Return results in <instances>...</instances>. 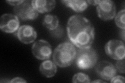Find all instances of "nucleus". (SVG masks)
I'll return each mask as SVG.
<instances>
[{"label":"nucleus","mask_w":125,"mask_h":83,"mask_svg":"<svg viewBox=\"0 0 125 83\" xmlns=\"http://www.w3.org/2000/svg\"><path fill=\"white\" fill-rule=\"evenodd\" d=\"M67 30L70 41L78 48L91 47L94 39V27L87 18L79 15L72 16L68 21Z\"/></svg>","instance_id":"obj_1"},{"label":"nucleus","mask_w":125,"mask_h":83,"mask_svg":"<svg viewBox=\"0 0 125 83\" xmlns=\"http://www.w3.org/2000/svg\"><path fill=\"white\" fill-rule=\"evenodd\" d=\"M77 50L72 43L65 42L58 45L53 53V61L61 68L71 65L75 61Z\"/></svg>","instance_id":"obj_2"},{"label":"nucleus","mask_w":125,"mask_h":83,"mask_svg":"<svg viewBox=\"0 0 125 83\" xmlns=\"http://www.w3.org/2000/svg\"><path fill=\"white\" fill-rule=\"evenodd\" d=\"M98 60L96 51L91 47L79 48L77 51L75 58L76 64L81 70L90 69L96 64Z\"/></svg>","instance_id":"obj_3"},{"label":"nucleus","mask_w":125,"mask_h":83,"mask_svg":"<svg viewBox=\"0 0 125 83\" xmlns=\"http://www.w3.org/2000/svg\"><path fill=\"white\" fill-rule=\"evenodd\" d=\"M96 11L99 17L102 20H111L115 16L116 6L114 2L110 0L98 1Z\"/></svg>","instance_id":"obj_4"},{"label":"nucleus","mask_w":125,"mask_h":83,"mask_svg":"<svg viewBox=\"0 0 125 83\" xmlns=\"http://www.w3.org/2000/svg\"><path fill=\"white\" fill-rule=\"evenodd\" d=\"M105 53L107 55L117 60L125 58V47L124 43L117 39H111L105 46Z\"/></svg>","instance_id":"obj_5"},{"label":"nucleus","mask_w":125,"mask_h":83,"mask_svg":"<svg viewBox=\"0 0 125 83\" xmlns=\"http://www.w3.org/2000/svg\"><path fill=\"white\" fill-rule=\"evenodd\" d=\"M15 15L22 20H34L38 16V12L32 5L31 1H23L20 4L15 6Z\"/></svg>","instance_id":"obj_6"},{"label":"nucleus","mask_w":125,"mask_h":83,"mask_svg":"<svg viewBox=\"0 0 125 83\" xmlns=\"http://www.w3.org/2000/svg\"><path fill=\"white\" fill-rule=\"evenodd\" d=\"M32 53L33 56L39 60H46L51 56L52 46L48 41L44 39H39L33 44Z\"/></svg>","instance_id":"obj_7"},{"label":"nucleus","mask_w":125,"mask_h":83,"mask_svg":"<svg viewBox=\"0 0 125 83\" xmlns=\"http://www.w3.org/2000/svg\"><path fill=\"white\" fill-rule=\"evenodd\" d=\"M19 28L18 17L11 14H3L0 18V28L3 32L12 33L16 32Z\"/></svg>","instance_id":"obj_8"},{"label":"nucleus","mask_w":125,"mask_h":83,"mask_svg":"<svg viewBox=\"0 0 125 83\" xmlns=\"http://www.w3.org/2000/svg\"><path fill=\"white\" fill-rule=\"evenodd\" d=\"M16 35L21 43L29 44L33 43L37 38V32L33 27L29 25H23L19 28L16 32Z\"/></svg>","instance_id":"obj_9"},{"label":"nucleus","mask_w":125,"mask_h":83,"mask_svg":"<svg viewBox=\"0 0 125 83\" xmlns=\"http://www.w3.org/2000/svg\"><path fill=\"white\" fill-rule=\"evenodd\" d=\"M96 72L102 78L109 81L114 77L117 72L116 69L112 63L108 61H102L97 65Z\"/></svg>","instance_id":"obj_10"},{"label":"nucleus","mask_w":125,"mask_h":83,"mask_svg":"<svg viewBox=\"0 0 125 83\" xmlns=\"http://www.w3.org/2000/svg\"><path fill=\"white\" fill-rule=\"evenodd\" d=\"M31 3L34 9L40 13L52 11L56 5V1L54 0H33L31 1Z\"/></svg>","instance_id":"obj_11"},{"label":"nucleus","mask_w":125,"mask_h":83,"mask_svg":"<svg viewBox=\"0 0 125 83\" xmlns=\"http://www.w3.org/2000/svg\"><path fill=\"white\" fill-rule=\"evenodd\" d=\"M39 70L43 75L50 78L55 75L57 72V68L54 62L47 60L43 62L40 65Z\"/></svg>","instance_id":"obj_12"},{"label":"nucleus","mask_w":125,"mask_h":83,"mask_svg":"<svg viewBox=\"0 0 125 83\" xmlns=\"http://www.w3.org/2000/svg\"><path fill=\"white\" fill-rule=\"evenodd\" d=\"M62 2L66 6L69 7L76 12L80 13L85 10L88 7L89 4L87 1H73V0H67L62 1Z\"/></svg>","instance_id":"obj_13"},{"label":"nucleus","mask_w":125,"mask_h":83,"mask_svg":"<svg viewBox=\"0 0 125 83\" xmlns=\"http://www.w3.org/2000/svg\"><path fill=\"white\" fill-rule=\"evenodd\" d=\"M43 25L50 31H53L59 26V20L55 15L48 14L45 16Z\"/></svg>","instance_id":"obj_14"},{"label":"nucleus","mask_w":125,"mask_h":83,"mask_svg":"<svg viewBox=\"0 0 125 83\" xmlns=\"http://www.w3.org/2000/svg\"><path fill=\"white\" fill-rule=\"evenodd\" d=\"M125 10L123 9L120 10L117 14L115 17V23L117 27L123 30L125 29Z\"/></svg>","instance_id":"obj_15"},{"label":"nucleus","mask_w":125,"mask_h":83,"mask_svg":"<svg viewBox=\"0 0 125 83\" xmlns=\"http://www.w3.org/2000/svg\"><path fill=\"white\" fill-rule=\"evenodd\" d=\"M90 78L89 76L83 73H78L73 75V83H90Z\"/></svg>","instance_id":"obj_16"},{"label":"nucleus","mask_w":125,"mask_h":83,"mask_svg":"<svg viewBox=\"0 0 125 83\" xmlns=\"http://www.w3.org/2000/svg\"><path fill=\"white\" fill-rule=\"evenodd\" d=\"M116 68L119 72L122 73H125V58L117 61Z\"/></svg>","instance_id":"obj_17"},{"label":"nucleus","mask_w":125,"mask_h":83,"mask_svg":"<svg viewBox=\"0 0 125 83\" xmlns=\"http://www.w3.org/2000/svg\"><path fill=\"white\" fill-rule=\"evenodd\" d=\"M51 33L54 37H60L62 35V33H63V30L58 26L56 29L53 31H51Z\"/></svg>","instance_id":"obj_18"},{"label":"nucleus","mask_w":125,"mask_h":83,"mask_svg":"<svg viewBox=\"0 0 125 83\" xmlns=\"http://www.w3.org/2000/svg\"><path fill=\"white\" fill-rule=\"evenodd\" d=\"M111 83H125V77L122 76H115L111 80Z\"/></svg>","instance_id":"obj_19"},{"label":"nucleus","mask_w":125,"mask_h":83,"mask_svg":"<svg viewBox=\"0 0 125 83\" xmlns=\"http://www.w3.org/2000/svg\"><path fill=\"white\" fill-rule=\"evenodd\" d=\"M6 2L10 5L16 6L22 3L23 1V0H21V1H6Z\"/></svg>","instance_id":"obj_20"},{"label":"nucleus","mask_w":125,"mask_h":83,"mask_svg":"<svg viewBox=\"0 0 125 83\" xmlns=\"http://www.w3.org/2000/svg\"><path fill=\"white\" fill-rule=\"evenodd\" d=\"M27 82L26 80H25L23 78L19 77H15L10 81V83H27Z\"/></svg>","instance_id":"obj_21"},{"label":"nucleus","mask_w":125,"mask_h":83,"mask_svg":"<svg viewBox=\"0 0 125 83\" xmlns=\"http://www.w3.org/2000/svg\"><path fill=\"white\" fill-rule=\"evenodd\" d=\"M87 2L89 4L92 5H96L98 1H88Z\"/></svg>","instance_id":"obj_22"},{"label":"nucleus","mask_w":125,"mask_h":83,"mask_svg":"<svg viewBox=\"0 0 125 83\" xmlns=\"http://www.w3.org/2000/svg\"><path fill=\"white\" fill-rule=\"evenodd\" d=\"M92 83H104V82L101 81V80H97V81H94L92 82Z\"/></svg>","instance_id":"obj_23"}]
</instances>
